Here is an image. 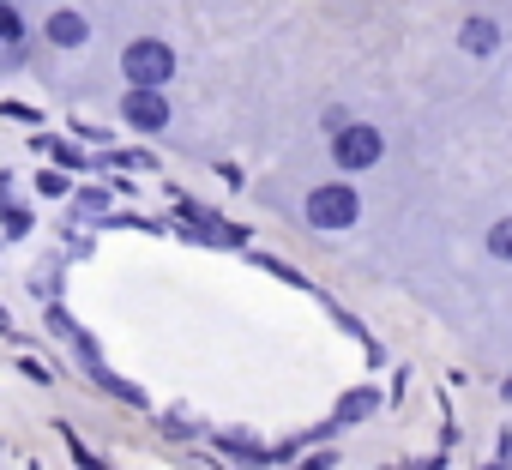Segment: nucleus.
I'll use <instances>...</instances> for the list:
<instances>
[{"label":"nucleus","instance_id":"f257e3e1","mask_svg":"<svg viewBox=\"0 0 512 470\" xmlns=\"http://www.w3.org/2000/svg\"><path fill=\"white\" fill-rule=\"evenodd\" d=\"M121 73H127V85L163 91V85L175 79V49H169L163 37H133V43L121 49Z\"/></svg>","mask_w":512,"mask_h":470},{"label":"nucleus","instance_id":"f03ea898","mask_svg":"<svg viewBox=\"0 0 512 470\" xmlns=\"http://www.w3.org/2000/svg\"><path fill=\"white\" fill-rule=\"evenodd\" d=\"M380 157H386V139H380L374 121H344V127L332 133V163H338L344 175H362V169H374Z\"/></svg>","mask_w":512,"mask_h":470},{"label":"nucleus","instance_id":"7ed1b4c3","mask_svg":"<svg viewBox=\"0 0 512 470\" xmlns=\"http://www.w3.org/2000/svg\"><path fill=\"white\" fill-rule=\"evenodd\" d=\"M356 217H362V193L350 181H320L308 193V223L314 229H350Z\"/></svg>","mask_w":512,"mask_h":470},{"label":"nucleus","instance_id":"20e7f679","mask_svg":"<svg viewBox=\"0 0 512 470\" xmlns=\"http://www.w3.org/2000/svg\"><path fill=\"white\" fill-rule=\"evenodd\" d=\"M121 121H127L133 133H163V127H169V97H163V91L133 85V91L121 97Z\"/></svg>","mask_w":512,"mask_h":470},{"label":"nucleus","instance_id":"39448f33","mask_svg":"<svg viewBox=\"0 0 512 470\" xmlns=\"http://www.w3.org/2000/svg\"><path fill=\"white\" fill-rule=\"evenodd\" d=\"M43 37H49V49H85L91 43V19L79 7H61V13H49Z\"/></svg>","mask_w":512,"mask_h":470},{"label":"nucleus","instance_id":"423d86ee","mask_svg":"<svg viewBox=\"0 0 512 470\" xmlns=\"http://www.w3.org/2000/svg\"><path fill=\"white\" fill-rule=\"evenodd\" d=\"M458 49L464 55H494L500 49V25L494 19H464L458 25Z\"/></svg>","mask_w":512,"mask_h":470},{"label":"nucleus","instance_id":"0eeeda50","mask_svg":"<svg viewBox=\"0 0 512 470\" xmlns=\"http://www.w3.org/2000/svg\"><path fill=\"white\" fill-rule=\"evenodd\" d=\"M217 446H223V452H235L241 464H272V452H266L260 440H247V434H217Z\"/></svg>","mask_w":512,"mask_h":470},{"label":"nucleus","instance_id":"6e6552de","mask_svg":"<svg viewBox=\"0 0 512 470\" xmlns=\"http://www.w3.org/2000/svg\"><path fill=\"white\" fill-rule=\"evenodd\" d=\"M488 254L512 266V217H494V223H488Z\"/></svg>","mask_w":512,"mask_h":470},{"label":"nucleus","instance_id":"1a4fd4ad","mask_svg":"<svg viewBox=\"0 0 512 470\" xmlns=\"http://www.w3.org/2000/svg\"><path fill=\"white\" fill-rule=\"evenodd\" d=\"M0 43H25V19L13 0H0Z\"/></svg>","mask_w":512,"mask_h":470},{"label":"nucleus","instance_id":"9d476101","mask_svg":"<svg viewBox=\"0 0 512 470\" xmlns=\"http://www.w3.org/2000/svg\"><path fill=\"white\" fill-rule=\"evenodd\" d=\"M374 404H380V392H350V398L338 404V422H356V416H368Z\"/></svg>","mask_w":512,"mask_h":470},{"label":"nucleus","instance_id":"9b49d317","mask_svg":"<svg viewBox=\"0 0 512 470\" xmlns=\"http://www.w3.org/2000/svg\"><path fill=\"white\" fill-rule=\"evenodd\" d=\"M0 217H7V235H25V229H31V211H25V205H13V199H7V187H0Z\"/></svg>","mask_w":512,"mask_h":470}]
</instances>
